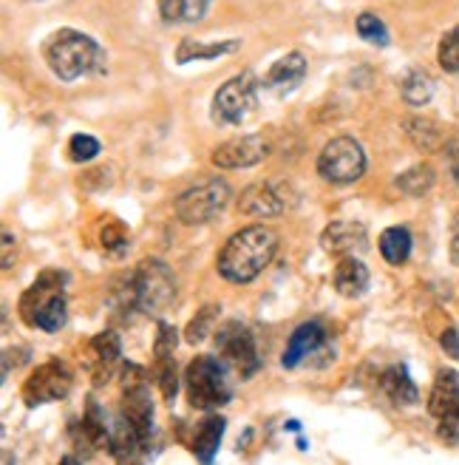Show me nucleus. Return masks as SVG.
<instances>
[{"instance_id": "aec40b11", "label": "nucleus", "mask_w": 459, "mask_h": 465, "mask_svg": "<svg viewBox=\"0 0 459 465\" xmlns=\"http://www.w3.org/2000/svg\"><path fill=\"white\" fill-rule=\"evenodd\" d=\"M332 282L343 298H360L366 290H369L372 275H369V267H366L357 255H347V259L337 262Z\"/></svg>"}, {"instance_id": "4c0bfd02", "label": "nucleus", "mask_w": 459, "mask_h": 465, "mask_svg": "<svg viewBox=\"0 0 459 465\" xmlns=\"http://www.w3.org/2000/svg\"><path fill=\"white\" fill-rule=\"evenodd\" d=\"M15 247H17V242L12 236V230H4V270H9L15 262Z\"/></svg>"}, {"instance_id": "4468645a", "label": "nucleus", "mask_w": 459, "mask_h": 465, "mask_svg": "<svg viewBox=\"0 0 459 465\" xmlns=\"http://www.w3.org/2000/svg\"><path fill=\"white\" fill-rule=\"evenodd\" d=\"M272 145L269 139L261 136V134H244V136H236V139H227V143H221L210 162L216 168L221 171H244V168H252L259 165V162H264L269 156Z\"/></svg>"}, {"instance_id": "dca6fc26", "label": "nucleus", "mask_w": 459, "mask_h": 465, "mask_svg": "<svg viewBox=\"0 0 459 465\" xmlns=\"http://www.w3.org/2000/svg\"><path fill=\"white\" fill-rule=\"evenodd\" d=\"M122 358V343L117 332H100L94 335V341L88 343V369H91V378H94L97 386L108 383L113 369H117Z\"/></svg>"}, {"instance_id": "7ed1b4c3", "label": "nucleus", "mask_w": 459, "mask_h": 465, "mask_svg": "<svg viewBox=\"0 0 459 465\" xmlns=\"http://www.w3.org/2000/svg\"><path fill=\"white\" fill-rule=\"evenodd\" d=\"M43 60L57 80L74 83L83 77L103 74L108 54L91 35L77 29H57L43 43Z\"/></svg>"}, {"instance_id": "f03ea898", "label": "nucleus", "mask_w": 459, "mask_h": 465, "mask_svg": "<svg viewBox=\"0 0 459 465\" xmlns=\"http://www.w3.org/2000/svg\"><path fill=\"white\" fill-rule=\"evenodd\" d=\"M113 301L120 310L159 315L176 301V278L159 259H142L113 287Z\"/></svg>"}, {"instance_id": "c756f323", "label": "nucleus", "mask_w": 459, "mask_h": 465, "mask_svg": "<svg viewBox=\"0 0 459 465\" xmlns=\"http://www.w3.org/2000/svg\"><path fill=\"white\" fill-rule=\"evenodd\" d=\"M355 29L360 35V40L372 43V45H388V29L386 23L375 15V12H363L355 23Z\"/></svg>"}, {"instance_id": "20e7f679", "label": "nucleus", "mask_w": 459, "mask_h": 465, "mask_svg": "<svg viewBox=\"0 0 459 465\" xmlns=\"http://www.w3.org/2000/svg\"><path fill=\"white\" fill-rule=\"evenodd\" d=\"M65 275L60 270H45L37 275V282L20 298V318L32 330L57 332L65 327Z\"/></svg>"}, {"instance_id": "5701e85b", "label": "nucleus", "mask_w": 459, "mask_h": 465, "mask_svg": "<svg viewBox=\"0 0 459 465\" xmlns=\"http://www.w3.org/2000/svg\"><path fill=\"white\" fill-rule=\"evenodd\" d=\"M380 386L386 391V398L392 401V403H397V406H415L420 401L417 383L411 381L408 369L403 363L388 366L383 375H380Z\"/></svg>"}, {"instance_id": "423d86ee", "label": "nucleus", "mask_w": 459, "mask_h": 465, "mask_svg": "<svg viewBox=\"0 0 459 465\" xmlns=\"http://www.w3.org/2000/svg\"><path fill=\"white\" fill-rule=\"evenodd\" d=\"M259 105V80L252 72L230 77L216 94L210 105V120L221 128L241 125Z\"/></svg>"}, {"instance_id": "bb28decb", "label": "nucleus", "mask_w": 459, "mask_h": 465, "mask_svg": "<svg viewBox=\"0 0 459 465\" xmlns=\"http://www.w3.org/2000/svg\"><path fill=\"white\" fill-rule=\"evenodd\" d=\"M400 94L408 105L420 108L434 97V80L425 72H420V68H411V72L400 80Z\"/></svg>"}, {"instance_id": "1a4fd4ad", "label": "nucleus", "mask_w": 459, "mask_h": 465, "mask_svg": "<svg viewBox=\"0 0 459 465\" xmlns=\"http://www.w3.org/2000/svg\"><path fill=\"white\" fill-rule=\"evenodd\" d=\"M216 349H219V358L233 369L241 381L252 378L261 369L256 335H252L239 321H227L224 327L216 332Z\"/></svg>"}, {"instance_id": "c9c22d12", "label": "nucleus", "mask_w": 459, "mask_h": 465, "mask_svg": "<svg viewBox=\"0 0 459 465\" xmlns=\"http://www.w3.org/2000/svg\"><path fill=\"white\" fill-rule=\"evenodd\" d=\"M440 346L445 349V355L448 358H454V361H459V330H445L443 335H440Z\"/></svg>"}, {"instance_id": "412c9836", "label": "nucleus", "mask_w": 459, "mask_h": 465, "mask_svg": "<svg viewBox=\"0 0 459 465\" xmlns=\"http://www.w3.org/2000/svg\"><path fill=\"white\" fill-rule=\"evenodd\" d=\"M241 49V40L239 37H230V40H216V43H208V40H193V37H185L179 45H176V63H201V60H216V57H224V54H233Z\"/></svg>"}, {"instance_id": "a878e982", "label": "nucleus", "mask_w": 459, "mask_h": 465, "mask_svg": "<svg viewBox=\"0 0 459 465\" xmlns=\"http://www.w3.org/2000/svg\"><path fill=\"white\" fill-rule=\"evenodd\" d=\"M405 134L411 145L420 151H437L443 145V131L434 120H423V116H408L405 120Z\"/></svg>"}, {"instance_id": "f257e3e1", "label": "nucleus", "mask_w": 459, "mask_h": 465, "mask_svg": "<svg viewBox=\"0 0 459 465\" xmlns=\"http://www.w3.org/2000/svg\"><path fill=\"white\" fill-rule=\"evenodd\" d=\"M278 232L267 224H249L233 232L216 259L219 275L230 284H249L272 264L278 252Z\"/></svg>"}, {"instance_id": "cd10ccee", "label": "nucleus", "mask_w": 459, "mask_h": 465, "mask_svg": "<svg viewBox=\"0 0 459 465\" xmlns=\"http://www.w3.org/2000/svg\"><path fill=\"white\" fill-rule=\"evenodd\" d=\"M434 182H437V176H434L431 165H415V168H408L405 173H400L395 184L405 196H425L434 188Z\"/></svg>"}, {"instance_id": "9d476101", "label": "nucleus", "mask_w": 459, "mask_h": 465, "mask_svg": "<svg viewBox=\"0 0 459 465\" xmlns=\"http://www.w3.org/2000/svg\"><path fill=\"white\" fill-rule=\"evenodd\" d=\"M74 386V371L68 369V363H63L60 358H52L40 363L29 381L23 383V403L29 409L34 406H43V403H54V401H63L68 391Z\"/></svg>"}, {"instance_id": "f3484780", "label": "nucleus", "mask_w": 459, "mask_h": 465, "mask_svg": "<svg viewBox=\"0 0 459 465\" xmlns=\"http://www.w3.org/2000/svg\"><path fill=\"white\" fill-rule=\"evenodd\" d=\"M307 68H309V63H307L304 52H289L281 60L272 63V68L264 77V88L278 97H287L307 80Z\"/></svg>"}, {"instance_id": "72a5a7b5", "label": "nucleus", "mask_w": 459, "mask_h": 465, "mask_svg": "<svg viewBox=\"0 0 459 465\" xmlns=\"http://www.w3.org/2000/svg\"><path fill=\"white\" fill-rule=\"evenodd\" d=\"M103 247L111 252H122L128 247V232L120 222H108L103 227Z\"/></svg>"}, {"instance_id": "2eb2a0df", "label": "nucleus", "mask_w": 459, "mask_h": 465, "mask_svg": "<svg viewBox=\"0 0 459 465\" xmlns=\"http://www.w3.org/2000/svg\"><path fill=\"white\" fill-rule=\"evenodd\" d=\"M320 247H324L335 259H347V255H357L369 247V230L363 222L352 219H337L329 222L320 232Z\"/></svg>"}, {"instance_id": "e433bc0d", "label": "nucleus", "mask_w": 459, "mask_h": 465, "mask_svg": "<svg viewBox=\"0 0 459 465\" xmlns=\"http://www.w3.org/2000/svg\"><path fill=\"white\" fill-rule=\"evenodd\" d=\"M445 159H448L451 176H454L456 188H459V139H451V143L445 145Z\"/></svg>"}, {"instance_id": "f704fd0d", "label": "nucleus", "mask_w": 459, "mask_h": 465, "mask_svg": "<svg viewBox=\"0 0 459 465\" xmlns=\"http://www.w3.org/2000/svg\"><path fill=\"white\" fill-rule=\"evenodd\" d=\"M176 343H179L176 327H171V323H159V335H156V343H153V358L156 355H173Z\"/></svg>"}, {"instance_id": "c85d7f7f", "label": "nucleus", "mask_w": 459, "mask_h": 465, "mask_svg": "<svg viewBox=\"0 0 459 465\" xmlns=\"http://www.w3.org/2000/svg\"><path fill=\"white\" fill-rule=\"evenodd\" d=\"M156 383H159V391H162L165 401H173L176 398L179 375H176V361H173V355H156Z\"/></svg>"}, {"instance_id": "39448f33", "label": "nucleus", "mask_w": 459, "mask_h": 465, "mask_svg": "<svg viewBox=\"0 0 459 465\" xmlns=\"http://www.w3.org/2000/svg\"><path fill=\"white\" fill-rule=\"evenodd\" d=\"M227 363L221 358L199 355L185 369V391L188 403L199 411H213L230 403L233 398V386L227 381Z\"/></svg>"}, {"instance_id": "ddd939ff", "label": "nucleus", "mask_w": 459, "mask_h": 465, "mask_svg": "<svg viewBox=\"0 0 459 465\" xmlns=\"http://www.w3.org/2000/svg\"><path fill=\"white\" fill-rule=\"evenodd\" d=\"M292 207V191L284 182H256L241 191L239 213L249 219H272Z\"/></svg>"}, {"instance_id": "7c9ffc66", "label": "nucleus", "mask_w": 459, "mask_h": 465, "mask_svg": "<svg viewBox=\"0 0 459 465\" xmlns=\"http://www.w3.org/2000/svg\"><path fill=\"white\" fill-rule=\"evenodd\" d=\"M219 312H221V310H219V307H213V304L201 307V310L196 312V318L188 323V330H185L188 343H199V341H204L208 335H213V323H216Z\"/></svg>"}, {"instance_id": "a211bd4d", "label": "nucleus", "mask_w": 459, "mask_h": 465, "mask_svg": "<svg viewBox=\"0 0 459 465\" xmlns=\"http://www.w3.org/2000/svg\"><path fill=\"white\" fill-rule=\"evenodd\" d=\"M72 440L80 454L85 449V457L97 454L100 449H108V423H105V414L97 406V401H88L83 420L72 429Z\"/></svg>"}, {"instance_id": "2f4dec72", "label": "nucleus", "mask_w": 459, "mask_h": 465, "mask_svg": "<svg viewBox=\"0 0 459 465\" xmlns=\"http://www.w3.org/2000/svg\"><path fill=\"white\" fill-rule=\"evenodd\" d=\"M437 60H440L443 72H448V74L459 72V26H454L451 32L443 35L440 49H437Z\"/></svg>"}, {"instance_id": "58836bf2", "label": "nucleus", "mask_w": 459, "mask_h": 465, "mask_svg": "<svg viewBox=\"0 0 459 465\" xmlns=\"http://www.w3.org/2000/svg\"><path fill=\"white\" fill-rule=\"evenodd\" d=\"M451 259L454 264H459V211L451 222Z\"/></svg>"}, {"instance_id": "473e14b6", "label": "nucleus", "mask_w": 459, "mask_h": 465, "mask_svg": "<svg viewBox=\"0 0 459 465\" xmlns=\"http://www.w3.org/2000/svg\"><path fill=\"white\" fill-rule=\"evenodd\" d=\"M100 151V139H94L91 134H74L68 139V156H72V162H91Z\"/></svg>"}, {"instance_id": "9b49d317", "label": "nucleus", "mask_w": 459, "mask_h": 465, "mask_svg": "<svg viewBox=\"0 0 459 465\" xmlns=\"http://www.w3.org/2000/svg\"><path fill=\"white\" fill-rule=\"evenodd\" d=\"M428 411L440 423V437L445 443H459V375L451 369H443L434 389L428 394Z\"/></svg>"}, {"instance_id": "b1692460", "label": "nucleus", "mask_w": 459, "mask_h": 465, "mask_svg": "<svg viewBox=\"0 0 459 465\" xmlns=\"http://www.w3.org/2000/svg\"><path fill=\"white\" fill-rule=\"evenodd\" d=\"M213 0H159V17H162L168 26H181V23H199L208 15Z\"/></svg>"}, {"instance_id": "393cba45", "label": "nucleus", "mask_w": 459, "mask_h": 465, "mask_svg": "<svg viewBox=\"0 0 459 465\" xmlns=\"http://www.w3.org/2000/svg\"><path fill=\"white\" fill-rule=\"evenodd\" d=\"M411 232H408V227H403V224H397V227H386L383 232H380V255L388 262V264H395V267H400V264H405L408 262V255H411Z\"/></svg>"}, {"instance_id": "0eeeda50", "label": "nucleus", "mask_w": 459, "mask_h": 465, "mask_svg": "<svg viewBox=\"0 0 459 465\" xmlns=\"http://www.w3.org/2000/svg\"><path fill=\"white\" fill-rule=\"evenodd\" d=\"M230 199H233V188L216 176V179H208V182H201L196 188L181 193L173 204V211L181 224H208L224 213Z\"/></svg>"}, {"instance_id": "6ab92c4d", "label": "nucleus", "mask_w": 459, "mask_h": 465, "mask_svg": "<svg viewBox=\"0 0 459 465\" xmlns=\"http://www.w3.org/2000/svg\"><path fill=\"white\" fill-rule=\"evenodd\" d=\"M327 343V330L320 321H309V323H301L292 335H289V343L284 349V369H295L301 361H307L309 355H315L317 349H324Z\"/></svg>"}, {"instance_id": "4be33fe9", "label": "nucleus", "mask_w": 459, "mask_h": 465, "mask_svg": "<svg viewBox=\"0 0 459 465\" xmlns=\"http://www.w3.org/2000/svg\"><path fill=\"white\" fill-rule=\"evenodd\" d=\"M224 417L219 414H208L204 420L196 426L193 431V440H190V454L199 460V462H213V457L219 454V446H221V437H224Z\"/></svg>"}, {"instance_id": "6e6552de", "label": "nucleus", "mask_w": 459, "mask_h": 465, "mask_svg": "<svg viewBox=\"0 0 459 465\" xmlns=\"http://www.w3.org/2000/svg\"><path fill=\"white\" fill-rule=\"evenodd\" d=\"M317 173L332 184H352L366 173V151L355 136H335L317 156Z\"/></svg>"}, {"instance_id": "f8f14e48", "label": "nucleus", "mask_w": 459, "mask_h": 465, "mask_svg": "<svg viewBox=\"0 0 459 465\" xmlns=\"http://www.w3.org/2000/svg\"><path fill=\"white\" fill-rule=\"evenodd\" d=\"M120 414L125 417V420L133 429H140L151 440V434H153V403H151V391H148L145 371L140 366H128L125 369Z\"/></svg>"}]
</instances>
